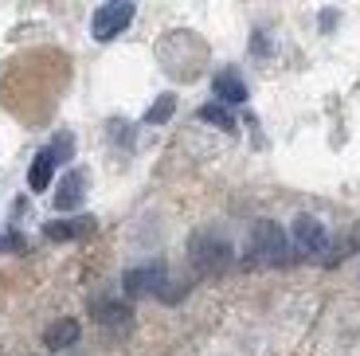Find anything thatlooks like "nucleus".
I'll list each match as a JSON object with an SVG mask.
<instances>
[{
    "mask_svg": "<svg viewBox=\"0 0 360 356\" xmlns=\"http://www.w3.org/2000/svg\"><path fill=\"white\" fill-rule=\"evenodd\" d=\"M290 258V243L274 220H259L247 243V267H282Z\"/></svg>",
    "mask_w": 360,
    "mask_h": 356,
    "instance_id": "nucleus-1",
    "label": "nucleus"
},
{
    "mask_svg": "<svg viewBox=\"0 0 360 356\" xmlns=\"http://www.w3.org/2000/svg\"><path fill=\"white\" fill-rule=\"evenodd\" d=\"M231 243L219 239V235H196L192 239V267H196V274H224L227 267H231Z\"/></svg>",
    "mask_w": 360,
    "mask_h": 356,
    "instance_id": "nucleus-2",
    "label": "nucleus"
},
{
    "mask_svg": "<svg viewBox=\"0 0 360 356\" xmlns=\"http://www.w3.org/2000/svg\"><path fill=\"white\" fill-rule=\"evenodd\" d=\"M294 250L302 258H314V262L329 258L325 255V250H329V231L321 227V220H314V215H297L294 220Z\"/></svg>",
    "mask_w": 360,
    "mask_h": 356,
    "instance_id": "nucleus-3",
    "label": "nucleus"
},
{
    "mask_svg": "<svg viewBox=\"0 0 360 356\" xmlns=\"http://www.w3.org/2000/svg\"><path fill=\"white\" fill-rule=\"evenodd\" d=\"M165 282H169L165 262H145V267L126 270V278H122V286H126L129 298H141V294H161L165 298Z\"/></svg>",
    "mask_w": 360,
    "mask_h": 356,
    "instance_id": "nucleus-4",
    "label": "nucleus"
},
{
    "mask_svg": "<svg viewBox=\"0 0 360 356\" xmlns=\"http://www.w3.org/2000/svg\"><path fill=\"white\" fill-rule=\"evenodd\" d=\"M129 20H134V4H126V0H117V4H102L98 12H94V24H90V32H94V39H114L122 36L129 27Z\"/></svg>",
    "mask_w": 360,
    "mask_h": 356,
    "instance_id": "nucleus-5",
    "label": "nucleus"
},
{
    "mask_svg": "<svg viewBox=\"0 0 360 356\" xmlns=\"http://www.w3.org/2000/svg\"><path fill=\"white\" fill-rule=\"evenodd\" d=\"M82 192H86V177H82V172H67V177L59 180V188H55L51 204L59 208V212H71V208L82 204Z\"/></svg>",
    "mask_w": 360,
    "mask_h": 356,
    "instance_id": "nucleus-6",
    "label": "nucleus"
},
{
    "mask_svg": "<svg viewBox=\"0 0 360 356\" xmlns=\"http://www.w3.org/2000/svg\"><path fill=\"white\" fill-rule=\"evenodd\" d=\"M75 341H79V321H75V317L51 321V325H47V333H44V345L51 348V352H63V348L75 345Z\"/></svg>",
    "mask_w": 360,
    "mask_h": 356,
    "instance_id": "nucleus-7",
    "label": "nucleus"
},
{
    "mask_svg": "<svg viewBox=\"0 0 360 356\" xmlns=\"http://www.w3.org/2000/svg\"><path fill=\"white\" fill-rule=\"evenodd\" d=\"M55 165H59V157L51 153V145H47L44 153H39L36 160H32V172H27V184H32V192H47L51 188V172Z\"/></svg>",
    "mask_w": 360,
    "mask_h": 356,
    "instance_id": "nucleus-8",
    "label": "nucleus"
},
{
    "mask_svg": "<svg viewBox=\"0 0 360 356\" xmlns=\"http://www.w3.org/2000/svg\"><path fill=\"white\" fill-rule=\"evenodd\" d=\"M212 90L219 94V102H247V82L239 79V71H219Z\"/></svg>",
    "mask_w": 360,
    "mask_h": 356,
    "instance_id": "nucleus-9",
    "label": "nucleus"
},
{
    "mask_svg": "<svg viewBox=\"0 0 360 356\" xmlns=\"http://www.w3.org/2000/svg\"><path fill=\"white\" fill-rule=\"evenodd\" d=\"M90 227H94L90 220H71V223L59 220V223H47L44 235H47V239H79V235H86V231H90Z\"/></svg>",
    "mask_w": 360,
    "mask_h": 356,
    "instance_id": "nucleus-10",
    "label": "nucleus"
},
{
    "mask_svg": "<svg viewBox=\"0 0 360 356\" xmlns=\"http://www.w3.org/2000/svg\"><path fill=\"white\" fill-rule=\"evenodd\" d=\"M200 122H212V125H219L224 134H235V117H231V110L219 106V102H207V106H200Z\"/></svg>",
    "mask_w": 360,
    "mask_h": 356,
    "instance_id": "nucleus-11",
    "label": "nucleus"
},
{
    "mask_svg": "<svg viewBox=\"0 0 360 356\" xmlns=\"http://www.w3.org/2000/svg\"><path fill=\"white\" fill-rule=\"evenodd\" d=\"M172 114H176V94H161L153 106L145 110V125H165Z\"/></svg>",
    "mask_w": 360,
    "mask_h": 356,
    "instance_id": "nucleus-12",
    "label": "nucleus"
},
{
    "mask_svg": "<svg viewBox=\"0 0 360 356\" xmlns=\"http://www.w3.org/2000/svg\"><path fill=\"white\" fill-rule=\"evenodd\" d=\"M94 317H98L102 325H126L129 310L122 302H102V298H98V302H94Z\"/></svg>",
    "mask_w": 360,
    "mask_h": 356,
    "instance_id": "nucleus-13",
    "label": "nucleus"
},
{
    "mask_svg": "<svg viewBox=\"0 0 360 356\" xmlns=\"http://www.w3.org/2000/svg\"><path fill=\"white\" fill-rule=\"evenodd\" d=\"M0 250L16 255V250H24V239H20V235H0Z\"/></svg>",
    "mask_w": 360,
    "mask_h": 356,
    "instance_id": "nucleus-14",
    "label": "nucleus"
}]
</instances>
